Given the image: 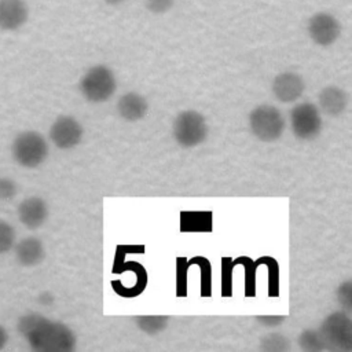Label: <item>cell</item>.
<instances>
[{
	"instance_id": "6da1fadb",
	"label": "cell",
	"mask_w": 352,
	"mask_h": 352,
	"mask_svg": "<svg viewBox=\"0 0 352 352\" xmlns=\"http://www.w3.org/2000/svg\"><path fill=\"white\" fill-rule=\"evenodd\" d=\"M18 331L36 352H72L77 338L62 322L51 320L41 314L30 312L18 319Z\"/></svg>"
},
{
	"instance_id": "8992f818",
	"label": "cell",
	"mask_w": 352,
	"mask_h": 352,
	"mask_svg": "<svg viewBox=\"0 0 352 352\" xmlns=\"http://www.w3.org/2000/svg\"><path fill=\"white\" fill-rule=\"evenodd\" d=\"M319 331L326 341L327 349L345 352L352 349V320L346 311H336L327 315Z\"/></svg>"
},
{
	"instance_id": "52a82bcc",
	"label": "cell",
	"mask_w": 352,
	"mask_h": 352,
	"mask_svg": "<svg viewBox=\"0 0 352 352\" xmlns=\"http://www.w3.org/2000/svg\"><path fill=\"white\" fill-rule=\"evenodd\" d=\"M290 124L293 135L301 140H312L322 131L320 110L315 103H297L290 111Z\"/></svg>"
},
{
	"instance_id": "277c9868",
	"label": "cell",
	"mask_w": 352,
	"mask_h": 352,
	"mask_svg": "<svg viewBox=\"0 0 352 352\" xmlns=\"http://www.w3.org/2000/svg\"><path fill=\"white\" fill-rule=\"evenodd\" d=\"M286 122L280 110L272 104H260L254 107L249 114V128L253 136L261 142L278 140Z\"/></svg>"
},
{
	"instance_id": "484cf974",
	"label": "cell",
	"mask_w": 352,
	"mask_h": 352,
	"mask_svg": "<svg viewBox=\"0 0 352 352\" xmlns=\"http://www.w3.org/2000/svg\"><path fill=\"white\" fill-rule=\"evenodd\" d=\"M337 301L346 312L352 309V282L351 280H345L338 286Z\"/></svg>"
},
{
	"instance_id": "7a4b0ae2",
	"label": "cell",
	"mask_w": 352,
	"mask_h": 352,
	"mask_svg": "<svg viewBox=\"0 0 352 352\" xmlns=\"http://www.w3.org/2000/svg\"><path fill=\"white\" fill-rule=\"evenodd\" d=\"M11 155L18 165L33 169L47 160L48 143L41 133L36 131H23L12 140Z\"/></svg>"
},
{
	"instance_id": "ba28073f",
	"label": "cell",
	"mask_w": 352,
	"mask_h": 352,
	"mask_svg": "<svg viewBox=\"0 0 352 352\" xmlns=\"http://www.w3.org/2000/svg\"><path fill=\"white\" fill-rule=\"evenodd\" d=\"M84 136V129L80 121L72 116L58 117L50 128V139L55 147L70 150L80 144Z\"/></svg>"
},
{
	"instance_id": "9c48e42d",
	"label": "cell",
	"mask_w": 352,
	"mask_h": 352,
	"mask_svg": "<svg viewBox=\"0 0 352 352\" xmlns=\"http://www.w3.org/2000/svg\"><path fill=\"white\" fill-rule=\"evenodd\" d=\"M307 30L308 36L315 44L320 47H329L340 37L341 25L334 15L320 11L315 12L309 18Z\"/></svg>"
},
{
	"instance_id": "ac0fdd59",
	"label": "cell",
	"mask_w": 352,
	"mask_h": 352,
	"mask_svg": "<svg viewBox=\"0 0 352 352\" xmlns=\"http://www.w3.org/2000/svg\"><path fill=\"white\" fill-rule=\"evenodd\" d=\"M190 265H198L201 270V296L210 297L212 296V265L210 261L204 256H194L187 260Z\"/></svg>"
},
{
	"instance_id": "9a60e30c",
	"label": "cell",
	"mask_w": 352,
	"mask_h": 352,
	"mask_svg": "<svg viewBox=\"0 0 352 352\" xmlns=\"http://www.w3.org/2000/svg\"><path fill=\"white\" fill-rule=\"evenodd\" d=\"M148 111L146 98L138 92H126L117 100V113L125 121H139Z\"/></svg>"
},
{
	"instance_id": "30bf717a",
	"label": "cell",
	"mask_w": 352,
	"mask_h": 352,
	"mask_svg": "<svg viewBox=\"0 0 352 352\" xmlns=\"http://www.w3.org/2000/svg\"><path fill=\"white\" fill-rule=\"evenodd\" d=\"M274 96L282 103H293L300 99L305 91L304 78L294 72H283L275 76L271 84Z\"/></svg>"
},
{
	"instance_id": "603a6c76",
	"label": "cell",
	"mask_w": 352,
	"mask_h": 352,
	"mask_svg": "<svg viewBox=\"0 0 352 352\" xmlns=\"http://www.w3.org/2000/svg\"><path fill=\"white\" fill-rule=\"evenodd\" d=\"M234 263L231 257L221 258V296L230 297L232 294V270Z\"/></svg>"
},
{
	"instance_id": "83f0119b",
	"label": "cell",
	"mask_w": 352,
	"mask_h": 352,
	"mask_svg": "<svg viewBox=\"0 0 352 352\" xmlns=\"http://www.w3.org/2000/svg\"><path fill=\"white\" fill-rule=\"evenodd\" d=\"M175 4V0H144L146 8L153 14L168 12Z\"/></svg>"
},
{
	"instance_id": "4dcf8cb0",
	"label": "cell",
	"mask_w": 352,
	"mask_h": 352,
	"mask_svg": "<svg viewBox=\"0 0 352 352\" xmlns=\"http://www.w3.org/2000/svg\"><path fill=\"white\" fill-rule=\"evenodd\" d=\"M103 1L107 3V4H110V6H118V4L124 3L125 0H103Z\"/></svg>"
},
{
	"instance_id": "f546056e",
	"label": "cell",
	"mask_w": 352,
	"mask_h": 352,
	"mask_svg": "<svg viewBox=\"0 0 352 352\" xmlns=\"http://www.w3.org/2000/svg\"><path fill=\"white\" fill-rule=\"evenodd\" d=\"M7 342H8V333L6 327L0 324V351L7 345Z\"/></svg>"
},
{
	"instance_id": "2e32d148",
	"label": "cell",
	"mask_w": 352,
	"mask_h": 352,
	"mask_svg": "<svg viewBox=\"0 0 352 352\" xmlns=\"http://www.w3.org/2000/svg\"><path fill=\"white\" fill-rule=\"evenodd\" d=\"M180 230L183 232H210L212 213L210 212H182Z\"/></svg>"
},
{
	"instance_id": "ffe728a7",
	"label": "cell",
	"mask_w": 352,
	"mask_h": 352,
	"mask_svg": "<svg viewBox=\"0 0 352 352\" xmlns=\"http://www.w3.org/2000/svg\"><path fill=\"white\" fill-rule=\"evenodd\" d=\"M234 265H242L245 268V296H256V270L257 264L248 256H241L232 260Z\"/></svg>"
},
{
	"instance_id": "4316f807",
	"label": "cell",
	"mask_w": 352,
	"mask_h": 352,
	"mask_svg": "<svg viewBox=\"0 0 352 352\" xmlns=\"http://www.w3.org/2000/svg\"><path fill=\"white\" fill-rule=\"evenodd\" d=\"M18 192V184L7 176H0V201H10Z\"/></svg>"
},
{
	"instance_id": "cb8c5ba5",
	"label": "cell",
	"mask_w": 352,
	"mask_h": 352,
	"mask_svg": "<svg viewBox=\"0 0 352 352\" xmlns=\"http://www.w3.org/2000/svg\"><path fill=\"white\" fill-rule=\"evenodd\" d=\"M187 258L177 257L176 258V294L179 297H184L187 294Z\"/></svg>"
},
{
	"instance_id": "d6986e66",
	"label": "cell",
	"mask_w": 352,
	"mask_h": 352,
	"mask_svg": "<svg viewBox=\"0 0 352 352\" xmlns=\"http://www.w3.org/2000/svg\"><path fill=\"white\" fill-rule=\"evenodd\" d=\"M168 316L164 315H144V316H136L135 322L139 330L148 336H154L161 333L168 326Z\"/></svg>"
},
{
	"instance_id": "f1b7e54d",
	"label": "cell",
	"mask_w": 352,
	"mask_h": 352,
	"mask_svg": "<svg viewBox=\"0 0 352 352\" xmlns=\"http://www.w3.org/2000/svg\"><path fill=\"white\" fill-rule=\"evenodd\" d=\"M285 316L283 315H264V316H257V320L267 326V327H275V326H279L280 323L285 322Z\"/></svg>"
},
{
	"instance_id": "7402d4cb",
	"label": "cell",
	"mask_w": 352,
	"mask_h": 352,
	"mask_svg": "<svg viewBox=\"0 0 352 352\" xmlns=\"http://www.w3.org/2000/svg\"><path fill=\"white\" fill-rule=\"evenodd\" d=\"M290 348V340L280 333H270L260 340V349L265 352H286Z\"/></svg>"
},
{
	"instance_id": "3957f363",
	"label": "cell",
	"mask_w": 352,
	"mask_h": 352,
	"mask_svg": "<svg viewBox=\"0 0 352 352\" xmlns=\"http://www.w3.org/2000/svg\"><path fill=\"white\" fill-rule=\"evenodd\" d=\"M117 89V80L113 70L104 65L89 67L80 80V91L91 103L109 100Z\"/></svg>"
},
{
	"instance_id": "4fadbf2b",
	"label": "cell",
	"mask_w": 352,
	"mask_h": 352,
	"mask_svg": "<svg viewBox=\"0 0 352 352\" xmlns=\"http://www.w3.org/2000/svg\"><path fill=\"white\" fill-rule=\"evenodd\" d=\"M318 102L320 111L330 117H338L346 110L349 96L345 89L337 85H329L319 92Z\"/></svg>"
},
{
	"instance_id": "7c38bea8",
	"label": "cell",
	"mask_w": 352,
	"mask_h": 352,
	"mask_svg": "<svg viewBox=\"0 0 352 352\" xmlns=\"http://www.w3.org/2000/svg\"><path fill=\"white\" fill-rule=\"evenodd\" d=\"M29 18L25 0H0V29L6 32L18 30Z\"/></svg>"
},
{
	"instance_id": "8fae6325",
	"label": "cell",
	"mask_w": 352,
	"mask_h": 352,
	"mask_svg": "<svg viewBox=\"0 0 352 352\" xmlns=\"http://www.w3.org/2000/svg\"><path fill=\"white\" fill-rule=\"evenodd\" d=\"M16 214H18L19 221L25 227H28L30 230H36L47 221L48 205L41 197L33 195V197L25 198L23 201L19 202Z\"/></svg>"
},
{
	"instance_id": "e0dca14e",
	"label": "cell",
	"mask_w": 352,
	"mask_h": 352,
	"mask_svg": "<svg viewBox=\"0 0 352 352\" xmlns=\"http://www.w3.org/2000/svg\"><path fill=\"white\" fill-rule=\"evenodd\" d=\"M298 345L304 352H322L327 351L326 341L319 330L307 329L298 336Z\"/></svg>"
},
{
	"instance_id": "44dd1931",
	"label": "cell",
	"mask_w": 352,
	"mask_h": 352,
	"mask_svg": "<svg viewBox=\"0 0 352 352\" xmlns=\"http://www.w3.org/2000/svg\"><path fill=\"white\" fill-rule=\"evenodd\" d=\"M257 267L264 264L268 268V296L278 297L279 296V264L271 256L258 257L256 261Z\"/></svg>"
},
{
	"instance_id": "5b68a950",
	"label": "cell",
	"mask_w": 352,
	"mask_h": 352,
	"mask_svg": "<svg viewBox=\"0 0 352 352\" xmlns=\"http://www.w3.org/2000/svg\"><path fill=\"white\" fill-rule=\"evenodd\" d=\"M172 135L179 146L184 148L195 147L208 136L206 120L195 110H184L173 120Z\"/></svg>"
},
{
	"instance_id": "5bb4252c",
	"label": "cell",
	"mask_w": 352,
	"mask_h": 352,
	"mask_svg": "<svg viewBox=\"0 0 352 352\" xmlns=\"http://www.w3.org/2000/svg\"><path fill=\"white\" fill-rule=\"evenodd\" d=\"M15 258L23 267L38 265L45 257V249L37 236H26L14 245Z\"/></svg>"
},
{
	"instance_id": "d4e9b609",
	"label": "cell",
	"mask_w": 352,
	"mask_h": 352,
	"mask_svg": "<svg viewBox=\"0 0 352 352\" xmlns=\"http://www.w3.org/2000/svg\"><path fill=\"white\" fill-rule=\"evenodd\" d=\"M15 245V230L14 227L0 220V254L10 252Z\"/></svg>"
}]
</instances>
